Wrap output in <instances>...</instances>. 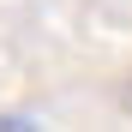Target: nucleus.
<instances>
[{
    "label": "nucleus",
    "instance_id": "nucleus-1",
    "mask_svg": "<svg viewBox=\"0 0 132 132\" xmlns=\"http://www.w3.org/2000/svg\"><path fill=\"white\" fill-rule=\"evenodd\" d=\"M126 108H132V84H126Z\"/></svg>",
    "mask_w": 132,
    "mask_h": 132
}]
</instances>
